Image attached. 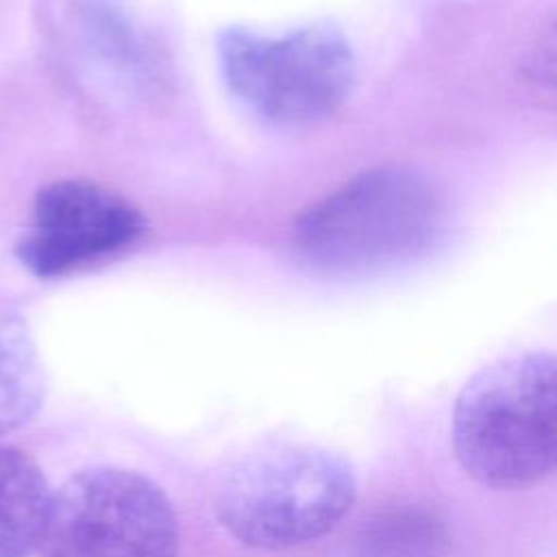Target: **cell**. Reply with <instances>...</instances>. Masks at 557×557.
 Returning <instances> with one entry per match:
<instances>
[{"mask_svg": "<svg viewBox=\"0 0 557 557\" xmlns=\"http://www.w3.org/2000/svg\"><path fill=\"white\" fill-rule=\"evenodd\" d=\"M446 226V202L420 172L374 168L298 215L292 244L313 270L363 276L429 252Z\"/></svg>", "mask_w": 557, "mask_h": 557, "instance_id": "1", "label": "cell"}, {"mask_svg": "<svg viewBox=\"0 0 557 557\" xmlns=\"http://www.w3.org/2000/svg\"><path fill=\"white\" fill-rule=\"evenodd\" d=\"M459 466L498 492L544 483L557 463V363L520 352L479 370L459 392L450 422Z\"/></svg>", "mask_w": 557, "mask_h": 557, "instance_id": "2", "label": "cell"}, {"mask_svg": "<svg viewBox=\"0 0 557 557\" xmlns=\"http://www.w3.org/2000/svg\"><path fill=\"white\" fill-rule=\"evenodd\" d=\"M352 463L318 444H270L222 476L213 511L222 529L255 550H289L331 533L352 511Z\"/></svg>", "mask_w": 557, "mask_h": 557, "instance_id": "3", "label": "cell"}, {"mask_svg": "<svg viewBox=\"0 0 557 557\" xmlns=\"http://www.w3.org/2000/svg\"><path fill=\"white\" fill-rule=\"evenodd\" d=\"M218 63L233 96L281 126L313 124L335 113L357 74L346 37L322 24L283 33L226 28L218 37Z\"/></svg>", "mask_w": 557, "mask_h": 557, "instance_id": "4", "label": "cell"}, {"mask_svg": "<svg viewBox=\"0 0 557 557\" xmlns=\"http://www.w3.org/2000/svg\"><path fill=\"white\" fill-rule=\"evenodd\" d=\"M178 516L141 472L91 466L52 492L41 557H178Z\"/></svg>", "mask_w": 557, "mask_h": 557, "instance_id": "5", "label": "cell"}, {"mask_svg": "<svg viewBox=\"0 0 557 557\" xmlns=\"http://www.w3.org/2000/svg\"><path fill=\"white\" fill-rule=\"evenodd\" d=\"M33 231L20 246L22 261L52 276L126 248L141 233V215L122 196L87 181H59L35 200Z\"/></svg>", "mask_w": 557, "mask_h": 557, "instance_id": "6", "label": "cell"}, {"mask_svg": "<svg viewBox=\"0 0 557 557\" xmlns=\"http://www.w3.org/2000/svg\"><path fill=\"white\" fill-rule=\"evenodd\" d=\"M52 492L20 448L0 446V557H28L41 540Z\"/></svg>", "mask_w": 557, "mask_h": 557, "instance_id": "7", "label": "cell"}, {"mask_svg": "<svg viewBox=\"0 0 557 557\" xmlns=\"http://www.w3.org/2000/svg\"><path fill=\"white\" fill-rule=\"evenodd\" d=\"M46 396L44 368L28 326L0 311V435L30 422Z\"/></svg>", "mask_w": 557, "mask_h": 557, "instance_id": "8", "label": "cell"}]
</instances>
